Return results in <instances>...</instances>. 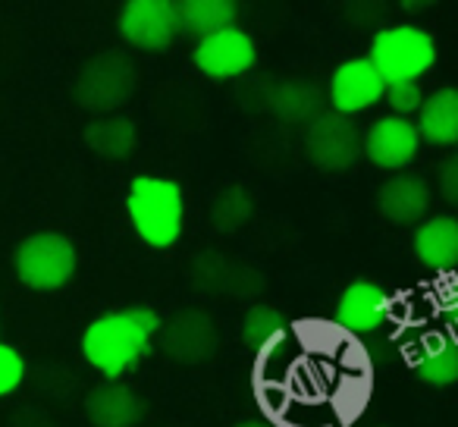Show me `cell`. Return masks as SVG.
Instances as JSON below:
<instances>
[{"label": "cell", "mask_w": 458, "mask_h": 427, "mask_svg": "<svg viewBox=\"0 0 458 427\" xmlns=\"http://www.w3.org/2000/svg\"><path fill=\"white\" fill-rule=\"evenodd\" d=\"M336 324L355 337L377 333L389 318V293L374 280H355L343 289L336 302Z\"/></svg>", "instance_id": "cell-13"}, {"label": "cell", "mask_w": 458, "mask_h": 427, "mask_svg": "<svg viewBox=\"0 0 458 427\" xmlns=\"http://www.w3.org/2000/svg\"><path fill=\"white\" fill-rule=\"evenodd\" d=\"M305 154L318 170L324 173H345L361 158V129L352 116L320 114L308 123L305 132Z\"/></svg>", "instance_id": "cell-7"}, {"label": "cell", "mask_w": 458, "mask_h": 427, "mask_svg": "<svg viewBox=\"0 0 458 427\" xmlns=\"http://www.w3.org/2000/svg\"><path fill=\"white\" fill-rule=\"evenodd\" d=\"M135 85H139V70H135L132 57L123 51H104L82 66L72 98L89 114L114 116L116 110L132 101Z\"/></svg>", "instance_id": "cell-3"}, {"label": "cell", "mask_w": 458, "mask_h": 427, "mask_svg": "<svg viewBox=\"0 0 458 427\" xmlns=\"http://www.w3.org/2000/svg\"><path fill=\"white\" fill-rule=\"evenodd\" d=\"M386 101H389V107H393L395 116L408 120V114H418L420 110L424 95H420L418 82H393V85H386Z\"/></svg>", "instance_id": "cell-25"}, {"label": "cell", "mask_w": 458, "mask_h": 427, "mask_svg": "<svg viewBox=\"0 0 458 427\" xmlns=\"http://www.w3.org/2000/svg\"><path fill=\"white\" fill-rule=\"evenodd\" d=\"M82 141L107 160H126L139 145V129L129 116H95L82 129Z\"/></svg>", "instance_id": "cell-20"}, {"label": "cell", "mask_w": 458, "mask_h": 427, "mask_svg": "<svg viewBox=\"0 0 458 427\" xmlns=\"http://www.w3.org/2000/svg\"><path fill=\"white\" fill-rule=\"evenodd\" d=\"M286 339V314L274 305H251L242 320V343L251 352H267Z\"/></svg>", "instance_id": "cell-22"}, {"label": "cell", "mask_w": 458, "mask_h": 427, "mask_svg": "<svg viewBox=\"0 0 458 427\" xmlns=\"http://www.w3.org/2000/svg\"><path fill=\"white\" fill-rule=\"evenodd\" d=\"M327 95L314 82L305 79H289L283 85H274L267 110L274 116H280L283 123H314L324 110Z\"/></svg>", "instance_id": "cell-19"}, {"label": "cell", "mask_w": 458, "mask_h": 427, "mask_svg": "<svg viewBox=\"0 0 458 427\" xmlns=\"http://www.w3.org/2000/svg\"><path fill=\"white\" fill-rule=\"evenodd\" d=\"M85 418L95 427H135L141 424L148 406L129 383L104 380L85 396Z\"/></svg>", "instance_id": "cell-15"}, {"label": "cell", "mask_w": 458, "mask_h": 427, "mask_svg": "<svg viewBox=\"0 0 458 427\" xmlns=\"http://www.w3.org/2000/svg\"><path fill=\"white\" fill-rule=\"evenodd\" d=\"M430 183L414 173H395L377 189V210L393 226H418L430 214Z\"/></svg>", "instance_id": "cell-12"}, {"label": "cell", "mask_w": 458, "mask_h": 427, "mask_svg": "<svg viewBox=\"0 0 458 427\" xmlns=\"http://www.w3.org/2000/svg\"><path fill=\"white\" fill-rule=\"evenodd\" d=\"M179 13V32H189L195 38H208L223 29H236L239 7L233 0H185L176 4Z\"/></svg>", "instance_id": "cell-21"}, {"label": "cell", "mask_w": 458, "mask_h": 427, "mask_svg": "<svg viewBox=\"0 0 458 427\" xmlns=\"http://www.w3.org/2000/svg\"><path fill=\"white\" fill-rule=\"evenodd\" d=\"M191 283L201 293H214V295H255L264 289V277L255 268L239 261H229V258L216 255V252H204L195 258L191 264Z\"/></svg>", "instance_id": "cell-14"}, {"label": "cell", "mask_w": 458, "mask_h": 427, "mask_svg": "<svg viewBox=\"0 0 458 427\" xmlns=\"http://www.w3.org/2000/svg\"><path fill=\"white\" fill-rule=\"evenodd\" d=\"M368 60L386 85L418 82L437 64V41L427 29L389 26L374 35Z\"/></svg>", "instance_id": "cell-4"}, {"label": "cell", "mask_w": 458, "mask_h": 427, "mask_svg": "<svg viewBox=\"0 0 458 427\" xmlns=\"http://www.w3.org/2000/svg\"><path fill=\"white\" fill-rule=\"evenodd\" d=\"M191 60H195L198 73H204L208 79H242L255 70L258 47L242 29H223V32L198 41Z\"/></svg>", "instance_id": "cell-9"}, {"label": "cell", "mask_w": 458, "mask_h": 427, "mask_svg": "<svg viewBox=\"0 0 458 427\" xmlns=\"http://www.w3.org/2000/svg\"><path fill=\"white\" fill-rule=\"evenodd\" d=\"M414 255L424 268L449 270L458 264V220L445 214L420 220L414 230Z\"/></svg>", "instance_id": "cell-16"}, {"label": "cell", "mask_w": 458, "mask_h": 427, "mask_svg": "<svg viewBox=\"0 0 458 427\" xmlns=\"http://www.w3.org/2000/svg\"><path fill=\"white\" fill-rule=\"evenodd\" d=\"M120 35L139 51H166L179 35V13L170 0H129L120 13Z\"/></svg>", "instance_id": "cell-8"}, {"label": "cell", "mask_w": 458, "mask_h": 427, "mask_svg": "<svg viewBox=\"0 0 458 427\" xmlns=\"http://www.w3.org/2000/svg\"><path fill=\"white\" fill-rule=\"evenodd\" d=\"M386 95V82L380 73L370 66L368 57H352L333 70L330 89H327V101H330L333 114L352 116L361 110L374 107Z\"/></svg>", "instance_id": "cell-10"}, {"label": "cell", "mask_w": 458, "mask_h": 427, "mask_svg": "<svg viewBox=\"0 0 458 427\" xmlns=\"http://www.w3.org/2000/svg\"><path fill=\"white\" fill-rule=\"evenodd\" d=\"M255 214V198L242 189V185H226L220 195L214 198V208H210V224L220 233H236Z\"/></svg>", "instance_id": "cell-23"}, {"label": "cell", "mask_w": 458, "mask_h": 427, "mask_svg": "<svg viewBox=\"0 0 458 427\" xmlns=\"http://www.w3.org/2000/svg\"><path fill=\"white\" fill-rule=\"evenodd\" d=\"M437 183H439V192H443L445 201H449V204H458V158L443 160Z\"/></svg>", "instance_id": "cell-26"}, {"label": "cell", "mask_w": 458, "mask_h": 427, "mask_svg": "<svg viewBox=\"0 0 458 427\" xmlns=\"http://www.w3.org/2000/svg\"><path fill=\"white\" fill-rule=\"evenodd\" d=\"M418 129L420 141H430L437 148H449L458 141V91L455 89H439L420 104L418 110Z\"/></svg>", "instance_id": "cell-18"}, {"label": "cell", "mask_w": 458, "mask_h": 427, "mask_svg": "<svg viewBox=\"0 0 458 427\" xmlns=\"http://www.w3.org/2000/svg\"><path fill=\"white\" fill-rule=\"evenodd\" d=\"M420 135L411 120L402 116H383L361 135V154L380 170H405L418 158Z\"/></svg>", "instance_id": "cell-11"}, {"label": "cell", "mask_w": 458, "mask_h": 427, "mask_svg": "<svg viewBox=\"0 0 458 427\" xmlns=\"http://www.w3.org/2000/svg\"><path fill=\"white\" fill-rule=\"evenodd\" d=\"M76 245L64 233H32L16 245L13 270L32 293H57L76 274Z\"/></svg>", "instance_id": "cell-5"}, {"label": "cell", "mask_w": 458, "mask_h": 427, "mask_svg": "<svg viewBox=\"0 0 458 427\" xmlns=\"http://www.w3.org/2000/svg\"><path fill=\"white\" fill-rule=\"evenodd\" d=\"M414 374L427 387H449L458 380V343L449 333H427L411 358Z\"/></svg>", "instance_id": "cell-17"}, {"label": "cell", "mask_w": 458, "mask_h": 427, "mask_svg": "<svg viewBox=\"0 0 458 427\" xmlns=\"http://www.w3.org/2000/svg\"><path fill=\"white\" fill-rule=\"evenodd\" d=\"M160 330V314L148 305L104 312L82 330V358L107 380H120L151 352V337Z\"/></svg>", "instance_id": "cell-1"}, {"label": "cell", "mask_w": 458, "mask_h": 427, "mask_svg": "<svg viewBox=\"0 0 458 427\" xmlns=\"http://www.w3.org/2000/svg\"><path fill=\"white\" fill-rule=\"evenodd\" d=\"M129 224L148 249H173L185 226V195L176 179L135 176L126 195Z\"/></svg>", "instance_id": "cell-2"}, {"label": "cell", "mask_w": 458, "mask_h": 427, "mask_svg": "<svg viewBox=\"0 0 458 427\" xmlns=\"http://www.w3.org/2000/svg\"><path fill=\"white\" fill-rule=\"evenodd\" d=\"M233 427H274V424H267V421H239V424H233Z\"/></svg>", "instance_id": "cell-27"}, {"label": "cell", "mask_w": 458, "mask_h": 427, "mask_svg": "<svg viewBox=\"0 0 458 427\" xmlns=\"http://www.w3.org/2000/svg\"><path fill=\"white\" fill-rule=\"evenodd\" d=\"M157 346L176 364L195 368V364H204L208 358L216 355L220 333H216V324L208 312H201V308H182L170 320H160Z\"/></svg>", "instance_id": "cell-6"}, {"label": "cell", "mask_w": 458, "mask_h": 427, "mask_svg": "<svg viewBox=\"0 0 458 427\" xmlns=\"http://www.w3.org/2000/svg\"><path fill=\"white\" fill-rule=\"evenodd\" d=\"M26 380V358L13 349V346L0 343V399L22 387Z\"/></svg>", "instance_id": "cell-24"}]
</instances>
